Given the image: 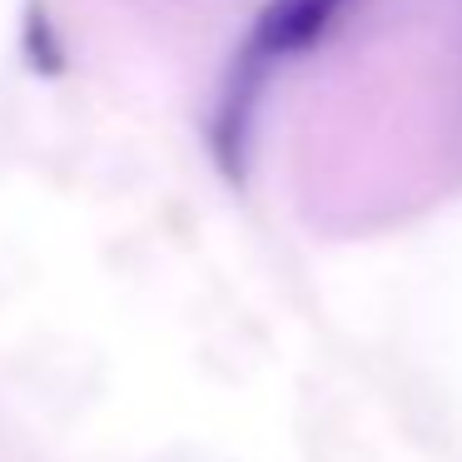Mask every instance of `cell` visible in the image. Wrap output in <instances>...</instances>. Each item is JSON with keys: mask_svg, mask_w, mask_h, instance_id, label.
Wrapping results in <instances>:
<instances>
[{"mask_svg": "<svg viewBox=\"0 0 462 462\" xmlns=\"http://www.w3.org/2000/svg\"><path fill=\"white\" fill-rule=\"evenodd\" d=\"M353 0H269L254 21L249 41L239 45L234 60L229 90H224V110H219V140H244V115L259 100V90L269 85V75L279 65L299 60L303 51L323 41L338 25V15L348 11Z\"/></svg>", "mask_w": 462, "mask_h": 462, "instance_id": "obj_1", "label": "cell"}]
</instances>
